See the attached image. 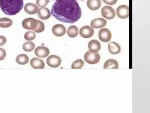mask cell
I'll list each match as a JSON object with an SVG mask.
<instances>
[{
  "label": "cell",
  "instance_id": "6da1fadb",
  "mask_svg": "<svg viewBox=\"0 0 150 113\" xmlns=\"http://www.w3.org/2000/svg\"><path fill=\"white\" fill-rule=\"evenodd\" d=\"M51 12L57 19L66 23H74L81 15V9L76 0H56Z\"/></svg>",
  "mask_w": 150,
  "mask_h": 113
},
{
  "label": "cell",
  "instance_id": "7a4b0ae2",
  "mask_svg": "<svg viewBox=\"0 0 150 113\" xmlns=\"http://www.w3.org/2000/svg\"><path fill=\"white\" fill-rule=\"evenodd\" d=\"M23 6V0H0V7L6 14L13 15L18 13Z\"/></svg>",
  "mask_w": 150,
  "mask_h": 113
},
{
  "label": "cell",
  "instance_id": "3957f363",
  "mask_svg": "<svg viewBox=\"0 0 150 113\" xmlns=\"http://www.w3.org/2000/svg\"><path fill=\"white\" fill-rule=\"evenodd\" d=\"M100 56L97 53H93L89 51H87L84 55L85 61L91 64H96L99 61Z\"/></svg>",
  "mask_w": 150,
  "mask_h": 113
},
{
  "label": "cell",
  "instance_id": "277c9868",
  "mask_svg": "<svg viewBox=\"0 0 150 113\" xmlns=\"http://www.w3.org/2000/svg\"><path fill=\"white\" fill-rule=\"evenodd\" d=\"M38 25V20L32 18L25 19L22 22L23 27L27 30H33L36 29Z\"/></svg>",
  "mask_w": 150,
  "mask_h": 113
},
{
  "label": "cell",
  "instance_id": "5b68a950",
  "mask_svg": "<svg viewBox=\"0 0 150 113\" xmlns=\"http://www.w3.org/2000/svg\"><path fill=\"white\" fill-rule=\"evenodd\" d=\"M101 13L102 16L108 19H112L115 16L114 10L111 6H105L102 8Z\"/></svg>",
  "mask_w": 150,
  "mask_h": 113
},
{
  "label": "cell",
  "instance_id": "8992f818",
  "mask_svg": "<svg viewBox=\"0 0 150 113\" xmlns=\"http://www.w3.org/2000/svg\"><path fill=\"white\" fill-rule=\"evenodd\" d=\"M46 62L50 67L56 68L60 66L61 60L60 58L57 56L51 55L47 58Z\"/></svg>",
  "mask_w": 150,
  "mask_h": 113
},
{
  "label": "cell",
  "instance_id": "52a82bcc",
  "mask_svg": "<svg viewBox=\"0 0 150 113\" xmlns=\"http://www.w3.org/2000/svg\"><path fill=\"white\" fill-rule=\"evenodd\" d=\"M129 7L125 5L119 6L116 9L117 16L121 19H126L128 18L129 15Z\"/></svg>",
  "mask_w": 150,
  "mask_h": 113
},
{
  "label": "cell",
  "instance_id": "ba28073f",
  "mask_svg": "<svg viewBox=\"0 0 150 113\" xmlns=\"http://www.w3.org/2000/svg\"><path fill=\"white\" fill-rule=\"evenodd\" d=\"M98 35L100 40L104 42L109 41L112 37L111 32L107 28L100 29L99 31Z\"/></svg>",
  "mask_w": 150,
  "mask_h": 113
},
{
  "label": "cell",
  "instance_id": "9c48e42d",
  "mask_svg": "<svg viewBox=\"0 0 150 113\" xmlns=\"http://www.w3.org/2000/svg\"><path fill=\"white\" fill-rule=\"evenodd\" d=\"M93 29L89 26H85L82 27L80 29L79 34L84 38H88L91 37L93 34Z\"/></svg>",
  "mask_w": 150,
  "mask_h": 113
},
{
  "label": "cell",
  "instance_id": "30bf717a",
  "mask_svg": "<svg viewBox=\"0 0 150 113\" xmlns=\"http://www.w3.org/2000/svg\"><path fill=\"white\" fill-rule=\"evenodd\" d=\"M52 32L53 34L57 36H61L64 35L66 32V29L63 25L56 24L52 28Z\"/></svg>",
  "mask_w": 150,
  "mask_h": 113
},
{
  "label": "cell",
  "instance_id": "8fae6325",
  "mask_svg": "<svg viewBox=\"0 0 150 113\" xmlns=\"http://www.w3.org/2000/svg\"><path fill=\"white\" fill-rule=\"evenodd\" d=\"M35 53L39 57H46L49 54L50 51L46 47L40 46L37 47L35 50Z\"/></svg>",
  "mask_w": 150,
  "mask_h": 113
},
{
  "label": "cell",
  "instance_id": "7c38bea8",
  "mask_svg": "<svg viewBox=\"0 0 150 113\" xmlns=\"http://www.w3.org/2000/svg\"><path fill=\"white\" fill-rule=\"evenodd\" d=\"M88 47L89 51L93 53L98 52L101 48L100 42L96 40L90 41L88 44Z\"/></svg>",
  "mask_w": 150,
  "mask_h": 113
},
{
  "label": "cell",
  "instance_id": "4fadbf2b",
  "mask_svg": "<svg viewBox=\"0 0 150 113\" xmlns=\"http://www.w3.org/2000/svg\"><path fill=\"white\" fill-rule=\"evenodd\" d=\"M106 24V20L101 18L94 19L91 22V27L96 29L102 28Z\"/></svg>",
  "mask_w": 150,
  "mask_h": 113
},
{
  "label": "cell",
  "instance_id": "5bb4252c",
  "mask_svg": "<svg viewBox=\"0 0 150 113\" xmlns=\"http://www.w3.org/2000/svg\"><path fill=\"white\" fill-rule=\"evenodd\" d=\"M38 15L41 19L45 20L49 19L50 16L51 14L49 10L46 7H41L39 9Z\"/></svg>",
  "mask_w": 150,
  "mask_h": 113
},
{
  "label": "cell",
  "instance_id": "9a60e30c",
  "mask_svg": "<svg viewBox=\"0 0 150 113\" xmlns=\"http://www.w3.org/2000/svg\"><path fill=\"white\" fill-rule=\"evenodd\" d=\"M30 64L31 67L34 69H43L45 66L43 61L37 57L32 59L30 61Z\"/></svg>",
  "mask_w": 150,
  "mask_h": 113
},
{
  "label": "cell",
  "instance_id": "2e32d148",
  "mask_svg": "<svg viewBox=\"0 0 150 113\" xmlns=\"http://www.w3.org/2000/svg\"><path fill=\"white\" fill-rule=\"evenodd\" d=\"M108 49L110 53L113 54L119 53L121 50V48L120 45L114 41H111L109 43Z\"/></svg>",
  "mask_w": 150,
  "mask_h": 113
},
{
  "label": "cell",
  "instance_id": "e0dca14e",
  "mask_svg": "<svg viewBox=\"0 0 150 113\" xmlns=\"http://www.w3.org/2000/svg\"><path fill=\"white\" fill-rule=\"evenodd\" d=\"M25 11L30 14L36 13L38 10V7L35 4L29 3L26 4L24 7Z\"/></svg>",
  "mask_w": 150,
  "mask_h": 113
},
{
  "label": "cell",
  "instance_id": "ac0fdd59",
  "mask_svg": "<svg viewBox=\"0 0 150 113\" xmlns=\"http://www.w3.org/2000/svg\"><path fill=\"white\" fill-rule=\"evenodd\" d=\"M87 4L88 8L93 11L99 9L101 4L100 0H88Z\"/></svg>",
  "mask_w": 150,
  "mask_h": 113
},
{
  "label": "cell",
  "instance_id": "d6986e66",
  "mask_svg": "<svg viewBox=\"0 0 150 113\" xmlns=\"http://www.w3.org/2000/svg\"><path fill=\"white\" fill-rule=\"evenodd\" d=\"M119 67L117 61L113 59H110L107 60L103 66L104 69H118Z\"/></svg>",
  "mask_w": 150,
  "mask_h": 113
},
{
  "label": "cell",
  "instance_id": "ffe728a7",
  "mask_svg": "<svg viewBox=\"0 0 150 113\" xmlns=\"http://www.w3.org/2000/svg\"><path fill=\"white\" fill-rule=\"evenodd\" d=\"M16 60L17 63L21 65H24L28 63L29 58L26 54H21L17 56Z\"/></svg>",
  "mask_w": 150,
  "mask_h": 113
},
{
  "label": "cell",
  "instance_id": "44dd1931",
  "mask_svg": "<svg viewBox=\"0 0 150 113\" xmlns=\"http://www.w3.org/2000/svg\"><path fill=\"white\" fill-rule=\"evenodd\" d=\"M78 33V29L77 27L74 25L70 26L68 29L67 34L68 36L71 38L76 36Z\"/></svg>",
  "mask_w": 150,
  "mask_h": 113
},
{
  "label": "cell",
  "instance_id": "7402d4cb",
  "mask_svg": "<svg viewBox=\"0 0 150 113\" xmlns=\"http://www.w3.org/2000/svg\"><path fill=\"white\" fill-rule=\"evenodd\" d=\"M13 21L11 19L8 18H0V27L1 28H8L12 24Z\"/></svg>",
  "mask_w": 150,
  "mask_h": 113
},
{
  "label": "cell",
  "instance_id": "603a6c76",
  "mask_svg": "<svg viewBox=\"0 0 150 113\" xmlns=\"http://www.w3.org/2000/svg\"><path fill=\"white\" fill-rule=\"evenodd\" d=\"M35 47L34 44L32 42L28 41L23 44L22 46L23 49L25 51L30 52L33 50Z\"/></svg>",
  "mask_w": 150,
  "mask_h": 113
},
{
  "label": "cell",
  "instance_id": "cb8c5ba5",
  "mask_svg": "<svg viewBox=\"0 0 150 113\" xmlns=\"http://www.w3.org/2000/svg\"><path fill=\"white\" fill-rule=\"evenodd\" d=\"M83 61L80 59L75 60L71 65L72 69H81L84 65Z\"/></svg>",
  "mask_w": 150,
  "mask_h": 113
},
{
  "label": "cell",
  "instance_id": "d4e9b609",
  "mask_svg": "<svg viewBox=\"0 0 150 113\" xmlns=\"http://www.w3.org/2000/svg\"><path fill=\"white\" fill-rule=\"evenodd\" d=\"M35 33L33 31H29L25 34L24 35L25 39L27 41H31L35 38Z\"/></svg>",
  "mask_w": 150,
  "mask_h": 113
},
{
  "label": "cell",
  "instance_id": "484cf974",
  "mask_svg": "<svg viewBox=\"0 0 150 113\" xmlns=\"http://www.w3.org/2000/svg\"><path fill=\"white\" fill-rule=\"evenodd\" d=\"M45 25L43 22L38 20V25L35 29L33 31L36 32L40 33L42 32L44 30Z\"/></svg>",
  "mask_w": 150,
  "mask_h": 113
},
{
  "label": "cell",
  "instance_id": "4316f807",
  "mask_svg": "<svg viewBox=\"0 0 150 113\" xmlns=\"http://www.w3.org/2000/svg\"><path fill=\"white\" fill-rule=\"evenodd\" d=\"M50 2L49 0H36V3L40 7H43L46 6Z\"/></svg>",
  "mask_w": 150,
  "mask_h": 113
},
{
  "label": "cell",
  "instance_id": "83f0119b",
  "mask_svg": "<svg viewBox=\"0 0 150 113\" xmlns=\"http://www.w3.org/2000/svg\"><path fill=\"white\" fill-rule=\"evenodd\" d=\"M6 55L5 50L2 48H0V61L3 60Z\"/></svg>",
  "mask_w": 150,
  "mask_h": 113
},
{
  "label": "cell",
  "instance_id": "f1b7e54d",
  "mask_svg": "<svg viewBox=\"0 0 150 113\" xmlns=\"http://www.w3.org/2000/svg\"><path fill=\"white\" fill-rule=\"evenodd\" d=\"M103 1L105 3L110 5H113L117 1V0H103Z\"/></svg>",
  "mask_w": 150,
  "mask_h": 113
},
{
  "label": "cell",
  "instance_id": "f546056e",
  "mask_svg": "<svg viewBox=\"0 0 150 113\" xmlns=\"http://www.w3.org/2000/svg\"><path fill=\"white\" fill-rule=\"evenodd\" d=\"M7 40L6 37L3 36H0V46L4 45L6 43Z\"/></svg>",
  "mask_w": 150,
  "mask_h": 113
},
{
  "label": "cell",
  "instance_id": "4dcf8cb0",
  "mask_svg": "<svg viewBox=\"0 0 150 113\" xmlns=\"http://www.w3.org/2000/svg\"><path fill=\"white\" fill-rule=\"evenodd\" d=\"M79 0L83 1V0Z\"/></svg>",
  "mask_w": 150,
  "mask_h": 113
},
{
  "label": "cell",
  "instance_id": "1f68e13d",
  "mask_svg": "<svg viewBox=\"0 0 150 113\" xmlns=\"http://www.w3.org/2000/svg\"></svg>",
  "mask_w": 150,
  "mask_h": 113
}]
</instances>
